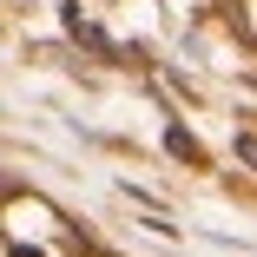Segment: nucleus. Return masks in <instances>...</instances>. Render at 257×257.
Segmentation results:
<instances>
[{"label": "nucleus", "instance_id": "f257e3e1", "mask_svg": "<svg viewBox=\"0 0 257 257\" xmlns=\"http://www.w3.org/2000/svg\"><path fill=\"white\" fill-rule=\"evenodd\" d=\"M66 33H73V40H86V46H99V53H112V40L99 33V27H86V20H79V7H66Z\"/></svg>", "mask_w": 257, "mask_h": 257}, {"label": "nucleus", "instance_id": "f03ea898", "mask_svg": "<svg viewBox=\"0 0 257 257\" xmlns=\"http://www.w3.org/2000/svg\"><path fill=\"white\" fill-rule=\"evenodd\" d=\"M165 152H178V159H191V165L204 159V152H198V139H191L185 125H172V132H165Z\"/></svg>", "mask_w": 257, "mask_h": 257}, {"label": "nucleus", "instance_id": "7ed1b4c3", "mask_svg": "<svg viewBox=\"0 0 257 257\" xmlns=\"http://www.w3.org/2000/svg\"><path fill=\"white\" fill-rule=\"evenodd\" d=\"M237 159H244V165L257 172V139H237Z\"/></svg>", "mask_w": 257, "mask_h": 257}, {"label": "nucleus", "instance_id": "20e7f679", "mask_svg": "<svg viewBox=\"0 0 257 257\" xmlns=\"http://www.w3.org/2000/svg\"><path fill=\"white\" fill-rule=\"evenodd\" d=\"M7 257H40V250H33V244H14V250H7Z\"/></svg>", "mask_w": 257, "mask_h": 257}]
</instances>
